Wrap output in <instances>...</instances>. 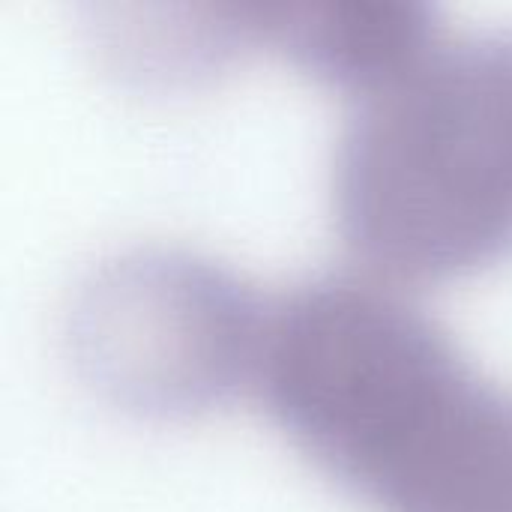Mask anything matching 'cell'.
Here are the masks:
<instances>
[{"instance_id": "1", "label": "cell", "mask_w": 512, "mask_h": 512, "mask_svg": "<svg viewBox=\"0 0 512 512\" xmlns=\"http://www.w3.org/2000/svg\"><path fill=\"white\" fill-rule=\"evenodd\" d=\"M489 384L426 309L345 270L306 276L270 306L255 372L288 438L381 510L450 462Z\"/></svg>"}, {"instance_id": "2", "label": "cell", "mask_w": 512, "mask_h": 512, "mask_svg": "<svg viewBox=\"0 0 512 512\" xmlns=\"http://www.w3.org/2000/svg\"><path fill=\"white\" fill-rule=\"evenodd\" d=\"M345 243L399 279H447L512 249V24L441 36L354 96L333 156Z\"/></svg>"}, {"instance_id": "3", "label": "cell", "mask_w": 512, "mask_h": 512, "mask_svg": "<svg viewBox=\"0 0 512 512\" xmlns=\"http://www.w3.org/2000/svg\"><path fill=\"white\" fill-rule=\"evenodd\" d=\"M267 306L225 264L135 246L99 261L75 288L66 348L75 372L138 417H189L255 384Z\"/></svg>"}, {"instance_id": "4", "label": "cell", "mask_w": 512, "mask_h": 512, "mask_svg": "<svg viewBox=\"0 0 512 512\" xmlns=\"http://www.w3.org/2000/svg\"><path fill=\"white\" fill-rule=\"evenodd\" d=\"M249 12L255 42L354 96L393 81L441 39V9L429 0H258Z\"/></svg>"}, {"instance_id": "5", "label": "cell", "mask_w": 512, "mask_h": 512, "mask_svg": "<svg viewBox=\"0 0 512 512\" xmlns=\"http://www.w3.org/2000/svg\"><path fill=\"white\" fill-rule=\"evenodd\" d=\"M93 33L117 69L135 78H189L255 42L249 3L96 6Z\"/></svg>"}]
</instances>
